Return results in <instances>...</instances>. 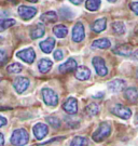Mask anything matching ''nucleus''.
Listing matches in <instances>:
<instances>
[{
  "label": "nucleus",
  "mask_w": 138,
  "mask_h": 146,
  "mask_svg": "<svg viewBox=\"0 0 138 146\" xmlns=\"http://www.w3.org/2000/svg\"><path fill=\"white\" fill-rule=\"evenodd\" d=\"M29 141L28 132L25 129H16L11 135V144L14 146H24Z\"/></svg>",
  "instance_id": "f257e3e1"
},
{
  "label": "nucleus",
  "mask_w": 138,
  "mask_h": 146,
  "mask_svg": "<svg viewBox=\"0 0 138 146\" xmlns=\"http://www.w3.org/2000/svg\"><path fill=\"white\" fill-rule=\"evenodd\" d=\"M110 133H111V125L108 122H102L97 128V130L93 133L92 137L95 142H102L105 139H107L110 135Z\"/></svg>",
  "instance_id": "f03ea898"
},
{
  "label": "nucleus",
  "mask_w": 138,
  "mask_h": 146,
  "mask_svg": "<svg viewBox=\"0 0 138 146\" xmlns=\"http://www.w3.org/2000/svg\"><path fill=\"white\" fill-rule=\"evenodd\" d=\"M41 94H42V99L46 105L56 106L58 104V96L54 90H52L50 88H43L41 91Z\"/></svg>",
  "instance_id": "7ed1b4c3"
},
{
  "label": "nucleus",
  "mask_w": 138,
  "mask_h": 146,
  "mask_svg": "<svg viewBox=\"0 0 138 146\" xmlns=\"http://www.w3.org/2000/svg\"><path fill=\"white\" fill-rule=\"evenodd\" d=\"M16 56L24 62L31 64V63H34L35 58H36V53L32 48H27V49H23V50L18 51L16 53Z\"/></svg>",
  "instance_id": "20e7f679"
},
{
  "label": "nucleus",
  "mask_w": 138,
  "mask_h": 146,
  "mask_svg": "<svg viewBox=\"0 0 138 146\" xmlns=\"http://www.w3.org/2000/svg\"><path fill=\"white\" fill-rule=\"evenodd\" d=\"M93 66L95 67V70H96L97 75L102 76V77L107 76L108 68L106 66V64H105L104 58H99V56H95V58H93Z\"/></svg>",
  "instance_id": "39448f33"
},
{
  "label": "nucleus",
  "mask_w": 138,
  "mask_h": 146,
  "mask_svg": "<svg viewBox=\"0 0 138 146\" xmlns=\"http://www.w3.org/2000/svg\"><path fill=\"white\" fill-rule=\"evenodd\" d=\"M18 15L25 20V21H28L32 19L34 16L37 14V9L34 8V7H28V5H20L18 8Z\"/></svg>",
  "instance_id": "423d86ee"
},
{
  "label": "nucleus",
  "mask_w": 138,
  "mask_h": 146,
  "mask_svg": "<svg viewBox=\"0 0 138 146\" xmlns=\"http://www.w3.org/2000/svg\"><path fill=\"white\" fill-rule=\"evenodd\" d=\"M112 113L116 116L122 118V119H129L131 116H132V110H129L128 107L121 104L114 105V107L112 108Z\"/></svg>",
  "instance_id": "0eeeda50"
},
{
  "label": "nucleus",
  "mask_w": 138,
  "mask_h": 146,
  "mask_svg": "<svg viewBox=\"0 0 138 146\" xmlns=\"http://www.w3.org/2000/svg\"><path fill=\"white\" fill-rule=\"evenodd\" d=\"M85 37L84 26L82 23H77L72 28V40L75 42H81Z\"/></svg>",
  "instance_id": "6e6552de"
},
{
  "label": "nucleus",
  "mask_w": 138,
  "mask_h": 146,
  "mask_svg": "<svg viewBox=\"0 0 138 146\" xmlns=\"http://www.w3.org/2000/svg\"><path fill=\"white\" fill-rule=\"evenodd\" d=\"M63 110L70 115H75L78 111V101L75 98H68L63 104Z\"/></svg>",
  "instance_id": "1a4fd4ad"
},
{
  "label": "nucleus",
  "mask_w": 138,
  "mask_h": 146,
  "mask_svg": "<svg viewBox=\"0 0 138 146\" xmlns=\"http://www.w3.org/2000/svg\"><path fill=\"white\" fill-rule=\"evenodd\" d=\"M28 86H29V80L26 77H17L13 82V87L15 89V91L20 94L25 92Z\"/></svg>",
  "instance_id": "9d476101"
},
{
  "label": "nucleus",
  "mask_w": 138,
  "mask_h": 146,
  "mask_svg": "<svg viewBox=\"0 0 138 146\" xmlns=\"http://www.w3.org/2000/svg\"><path fill=\"white\" fill-rule=\"evenodd\" d=\"M32 132H34V135L36 136L37 140H42L43 137H46L49 133V129H48V125H44V123H37V125H34V129H32Z\"/></svg>",
  "instance_id": "9b49d317"
},
{
  "label": "nucleus",
  "mask_w": 138,
  "mask_h": 146,
  "mask_svg": "<svg viewBox=\"0 0 138 146\" xmlns=\"http://www.w3.org/2000/svg\"><path fill=\"white\" fill-rule=\"evenodd\" d=\"M78 67V64L76 62V60L73 58H68L64 64H61V66L58 67L61 73H70L76 70V68Z\"/></svg>",
  "instance_id": "f8f14e48"
},
{
  "label": "nucleus",
  "mask_w": 138,
  "mask_h": 146,
  "mask_svg": "<svg viewBox=\"0 0 138 146\" xmlns=\"http://www.w3.org/2000/svg\"><path fill=\"white\" fill-rule=\"evenodd\" d=\"M125 81L122 80V79H114L112 81H110L109 84H108V88L110 91H112V92H120V91H122L123 89L125 88Z\"/></svg>",
  "instance_id": "ddd939ff"
},
{
  "label": "nucleus",
  "mask_w": 138,
  "mask_h": 146,
  "mask_svg": "<svg viewBox=\"0 0 138 146\" xmlns=\"http://www.w3.org/2000/svg\"><path fill=\"white\" fill-rule=\"evenodd\" d=\"M91 77V70L85 66H79L76 68V78L84 81Z\"/></svg>",
  "instance_id": "4468645a"
},
{
  "label": "nucleus",
  "mask_w": 138,
  "mask_h": 146,
  "mask_svg": "<svg viewBox=\"0 0 138 146\" xmlns=\"http://www.w3.org/2000/svg\"><path fill=\"white\" fill-rule=\"evenodd\" d=\"M54 47H55V39L52 38V37L46 39L44 41L40 42V49L44 53H48V54L52 52V50L54 49Z\"/></svg>",
  "instance_id": "2eb2a0df"
},
{
  "label": "nucleus",
  "mask_w": 138,
  "mask_h": 146,
  "mask_svg": "<svg viewBox=\"0 0 138 146\" xmlns=\"http://www.w3.org/2000/svg\"><path fill=\"white\" fill-rule=\"evenodd\" d=\"M132 51H133V49L129 44H121L113 49V52L116 54L122 55V56H129L132 54Z\"/></svg>",
  "instance_id": "dca6fc26"
},
{
  "label": "nucleus",
  "mask_w": 138,
  "mask_h": 146,
  "mask_svg": "<svg viewBox=\"0 0 138 146\" xmlns=\"http://www.w3.org/2000/svg\"><path fill=\"white\" fill-rule=\"evenodd\" d=\"M106 26H107V20L105 17H102V19H98L94 22L91 28L94 33H102V31L106 29Z\"/></svg>",
  "instance_id": "f3484780"
},
{
  "label": "nucleus",
  "mask_w": 138,
  "mask_h": 146,
  "mask_svg": "<svg viewBox=\"0 0 138 146\" xmlns=\"http://www.w3.org/2000/svg\"><path fill=\"white\" fill-rule=\"evenodd\" d=\"M124 96L129 102H135L138 99V88H136V87L127 88L124 91Z\"/></svg>",
  "instance_id": "a211bd4d"
},
{
  "label": "nucleus",
  "mask_w": 138,
  "mask_h": 146,
  "mask_svg": "<svg viewBox=\"0 0 138 146\" xmlns=\"http://www.w3.org/2000/svg\"><path fill=\"white\" fill-rule=\"evenodd\" d=\"M52 66H53V62L49 58H42V60H40V62L38 63V68L41 73L43 74L48 73L52 68Z\"/></svg>",
  "instance_id": "6ab92c4d"
},
{
  "label": "nucleus",
  "mask_w": 138,
  "mask_h": 146,
  "mask_svg": "<svg viewBox=\"0 0 138 146\" xmlns=\"http://www.w3.org/2000/svg\"><path fill=\"white\" fill-rule=\"evenodd\" d=\"M44 26L42 24H38L34 27L30 31V37L31 39H38V38H41V37L44 35Z\"/></svg>",
  "instance_id": "aec40b11"
},
{
  "label": "nucleus",
  "mask_w": 138,
  "mask_h": 146,
  "mask_svg": "<svg viewBox=\"0 0 138 146\" xmlns=\"http://www.w3.org/2000/svg\"><path fill=\"white\" fill-rule=\"evenodd\" d=\"M41 21L44 23H54L57 20V14L54 11H48L41 15Z\"/></svg>",
  "instance_id": "412c9836"
},
{
  "label": "nucleus",
  "mask_w": 138,
  "mask_h": 146,
  "mask_svg": "<svg viewBox=\"0 0 138 146\" xmlns=\"http://www.w3.org/2000/svg\"><path fill=\"white\" fill-rule=\"evenodd\" d=\"M94 48H97V49H108L111 46V42L107 38H102V39H97L93 42L92 44Z\"/></svg>",
  "instance_id": "4be33fe9"
},
{
  "label": "nucleus",
  "mask_w": 138,
  "mask_h": 146,
  "mask_svg": "<svg viewBox=\"0 0 138 146\" xmlns=\"http://www.w3.org/2000/svg\"><path fill=\"white\" fill-rule=\"evenodd\" d=\"M53 33L58 38H64V37L67 36L68 29H67V27L65 25H56V26L53 28Z\"/></svg>",
  "instance_id": "5701e85b"
},
{
  "label": "nucleus",
  "mask_w": 138,
  "mask_h": 146,
  "mask_svg": "<svg viewBox=\"0 0 138 146\" xmlns=\"http://www.w3.org/2000/svg\"><path fill=\"white\" fill-rule=\"evenodd\" d=\"M100 0H86L85 2V8L88 11H97L100 8Z\"/></svg>",
  "instance_id": "b1692460"
},
{
  "label": "nucleus",
  "mask_w": 138,
  "mask_h": 146,
  "mask_svg": "<svg viewBox=\"0 0 138 146\" xmlns=\"http://www.w3.org/2000/svg\"><path fill=\"white\" fill-rule=\"evenodd\" d=\"M15 24V20L13 19H1L0 20V33L8 29L9 27L13 26Z\"/></svg>",
  "instance_id": "393cba45"
},
{
  "label": "nucleus",
  "mask_w": 138,
  "mask_h": 146,
  "mask_svg": "<svg viewBox=\"0 0 138 146\" xmlns=\"http://www.w3.org/2000/svg\"><path fill=\"white\" fill-rule=\"evenodd\" d=\"M87 144H88V141L84 136H76L70 142V146H87Z\"/></svg>",
  "instance_id": "a878e982"
},
{
  "label": "nucleus",
  "mask_w": 138,
  "mask_h": 146,
  "mask_svg": "<svg viewBox=\"0 0 138 146\" xmlns=\"http://www.w3.org/2000/svg\"><path fill=\"white\" fill-rule=\"evenodd\" d=\"M85 113L88 116H96L99 113V106L96 103H91L86 106Z\"/></svg>",
  "instance_id": "bb28decb"
},
{
  "label": "nucleus",
  "mask_w": 138,
  "mask_h": 146,
  "mask_svg": "<svg viewBox=\"0 0 138 146\" xmlns=\"http://www.w3.org/2000/svg\"><path fill=\"white\" fill-rule=\"evenodd\" d=\"M111 27H112V31L118 35H123L125 33V25L122 22H114L112 23Z\"/></svg>",
  "instance_id": "cd10ccee"
},
{
  "label": "nucleus",
  "mask_w": 138,
  "mask_h": 146,
  "mask_svg": "<svg viewBox=\"0 0 138 146\" xmlns=\"http://www.w3.org/2000/svg\"><path fill=\"white\" fill-rule=\"evenodd\" d=\"M22 69H23V66L20 65V63H12V64H10V65L7 67L8 73H10V74H18L22 72Z\"/></svg>",
  "instance_id": "c85d7f7f"
},
{
  "label": "nucleus",
  "mask_w": 138,
  "mask_h": 146,
  "mask_svg": "<svg viewBox=\"0 0 138 146\" xmlns=\"http://www.w3.org/2000/svg\"><path fill=\"white\" fill-rule=\"evenodd\" d=\"M46 121H48L53 128H55V129L61 127V120L58 119V118H56V117H48V118H46Z\"/></svg>",
  "instance_id": "c756f323"
},
{
  "label": "nucleus",
  "mask_w": 138,
  "mask_h": 146,
  "mask_svg": "<svg viewBox=\"0 0 138 146\" xmlns=\"http://www.w3.org/2000/svg\"><path fill=\"white\" fill-rule=\"evenodd\" d=\"M7 60H8V55L5 50H0V67L7 63Z\"/></svg>",
  "instance_id": "7c9ffc66"
},
{
  "label": "nucleus",
  "mask_w": 138,
  "mask_h": 146,
  "mask_svg": "<svg viewBox=\"0 0 138 146\" xmlns=\"http://www.w3.org/2000/svg\"><path fill=\"white\" fill-rule=\"evenodd\" d=\"M63 58H64V53H63L61 50H56L54 52V58L56 61H61V60H63Z\"/></svg>",
  "instance_id": "2f4dec72"
},
{
  "label": "nucleus",
  "mask_w": 138,
  "mask_h": 146,
  "mask_svg": "<svg viewBox=\"0 0 138 146\" xmlns=\"http://www.w3.org/2000/svg\"><path fill=\"white\" fill-rule=\"evenodd\" d=\"M129 7H131V10L133 11L135 14L138 15V2H132Z\"/></svg>",
  "instance_id": "473e14b6"
},
{
  "label": "nucleus",
  "mask_w": 138,
  "mask_h": 146,
  "mask_svg": "<svg viewBox=\"0 0 138 146\" xmlns=\"http://www.w3.org/2000/svg\"><path fill=\"white\" fill-rule=\"evenodd\" d=\"M7 125V119H5V117H2V116H0V128L1 127H3V125Z\"/></svg>",
  "instance_id": "72a5a7b5"
},
{
  "label": "nucleus",
  "mask_w": 138,
  "mask_h": 146,
  "mask_svg": "<svg viewBox=\"0 0 138 146\" xmlns=\"http://www.w3.org/2000/svg\"><path fill=\"white\" fill-rule=\"evenodd\" d=\"M5 145V136L2 133H0V146Z\"/></svg>",
  "instance_id": "f704fd0d"
},
{
  "label": "nucleus",
  "mask_w": 138,
  "mask_h": 146,
  "mask_svg": "<svg viewBox=\"0 0 138 146\" xmlns=\"http://www.w3.org/2000/svg\"><path fill=\"white\" fill-rule=\"evenodd\" d=\"M131 56H132L133 60H136V61H137L138 60V50L137 51H135L134 53H132V54H131Z\"/></svg>",
  "instance_id": "c9c22d12"
},
{
  "label": "nucleus",
  "mask_w": 138,
  "mask_h": 146,
  "mask_svg": "<svg viewBox=\"0 0 138 146\" xmlns=\"http://www.w3.org/2000/svg\"><path fill=\"white\" fill-rule=\"evenodd\" d=\"M71 3H73V5H80L83 0H69Z\"/></svg>",
  "instance_id": "e433bc0d"
},
{
  "label": "nucleus",
  "mask_w": 138,
  "mask_h": 146,
  "mask_svg": "<svg viewBox=\"0 0 138 146\" xmlns=\"http://www.w3.org/2000/svg\"><path fill=\"white\" fill-rule=\"evenodd\" d=\"M27 1H29V2H32V3H35V2H38V0H27Z\"/></svg>",
  "instance_id": "4c0bfd02"
},
{
  "label": "nucleus",
  "mask_w": 138,
  "mask_h": 146,
  "mask_svg": "<svg viewBox=\"0 0 138 146\" xmlns=\"http://www.w3.org/2000/svg\"><path fill=\"white\" fill-rule=\"evenodd\" d=\"M108 1H109V2H116L117 0H108Z\"/></svg>",
  "instance_id": "58836bf2"
},
{
  "label": "nucleus",
  "mask_w": 138,
  "mask_h": 146,
  "mask_svg": "<svg viewBox=\"0 0 138 146\" xmlns=\"http://www.w3.org/2000/svg\"><path fill=\"white\" fill-rule=\"evenodd\" d=\"M136 77H137V79H138V68H137V70H136Z\"/></svg>",
  "instance_id": "ea45409f"
},
{
  "label": "nucleus",
  "mask_w": 138,
  "mask_h": 146,
  "mask_svg": "<svg viewBox=\"0 0 138 146\" xmlns=\"http://www.w3.org/2000/svg\"><path fill=\"white\" fill-rule=\"evenodd\" d=\"M0 81H1V78H0Z\"/></svg>",
  "instance_id": "a19ab883"
}]
</instances>
